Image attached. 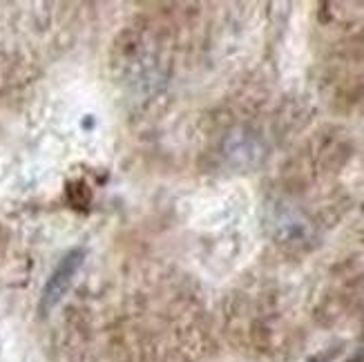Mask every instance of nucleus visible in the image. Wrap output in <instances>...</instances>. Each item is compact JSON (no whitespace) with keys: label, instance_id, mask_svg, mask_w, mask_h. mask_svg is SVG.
<instances>
[{"label":"nucleus","instance_id":"f257e3e1","mask_svg":"<svg viewBox=\"0 0 364 362\" xmlns=\"http://www.w3.org/2000/svg\"><path fill=\"white\" fill-rule=\"evenodd\" d=\"M83 257H85L83 250L74 248V250H70V253L58 262V266L54 269V273L50 275V280H47V284L43 289V297H41L43 311L54 309L60 302V297L68 293V289L72 287V280L76 277L78 269H81Z\"/></svg>","mask_w":364,"mask_h":362}]
</instances>
